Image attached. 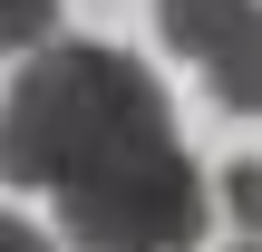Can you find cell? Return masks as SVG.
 <instances>
[{
    "mask_svg": "<svg viewBox=\"0 0 262 252\" xmlns=\"http://www.w3.org/2000/svg\"><path fill=\"white\" fill-rule=\"evenodd\" d=\"M243 252H262V243H243Z\"/></svg>",
    "mask_w": 262,
    "mask_h": 252,
    "instance_id": "8",
    "label": "cell"
},
{
    "mask_svg": "<svg viewBox=\"0 0 262 252\" xmlns=\"http://www.w3.org/2000/svg\"><path fill=\"white\" fill-rule=\"evenodd\" d=\"M49 39H58V0H0V58L49 49Z\"/></svg>",
    "mask_w": 262,
    "mask_h": 252,
    "instance_id": "5",
    "label": "cell"
},
{
    "mask_svg": "<svg viewBox=\"0 0 262 252\" xmlns=\"http://www.w3.org/2000/svg\"><path fill=\"white\" fill-rule=\"evenodd\" d=\"M165 136H175V107H165L156 68H136L126 49H97V39H49L0 97V185L68 194L97 165L146 155Z\"/></svg>",
    "mask_w": 262,
    "mask_h": 252,
    "instance_id": "1",
    "label": "cell"
},
{
    "mask_svg": "<svg viewBox=\"0 0 262 252\" xmlns=\"http://www.w3.org/2000/svg\"><path fill=\"white\" fill-rule=\"evenodd\" d=\"M224 214L262 243V165H224Z\"/></svg>",
    "mask_w": 262,
    "mask_h": 252,
    "instance_id": "6",
    "label": "cell"
},
{
    "mask_svg": "<svg viewBox=\"0 0 262 252\" xmlns=\"http://www.w3.org/2000/svg\"><path fill=\"white\" fill-rule=\"evenodd\" d=\"M253 10H262V0H156V29H165L185 58H214V49L253 19Z\"/></svg>",
    "mask_w": 262,
    "mask_h": 252,
    "instance_id": "4",
    "label": "cell"
},
{
    "mask_svg": "<svg viewBox=\"0 0 262 252\" xmlns=\"http://www.w3.org/2000/svg\"><path fill=\"white\" fill-rule=\"evenodd\" d=\"M204 223H214V185H204V165L175 136L146 146V155H117L88 185L58 194L68 252H194Z\"/></svg>",
    "mask_w": 262,
    "mask_h": 252,
    "instance_id": "2",
    "label": "cell"
},
{
    "mask_svg": "<svg viewBox=\"0 0 262 252\" xmlns=\"http://www.w3.org/2000/svg\"><path fill=\"white\" fill-rule=\"evenodd\" d=\"M0 252H49V233H39V223H19V214H0Z\"/></svg>",
    "mask_w": 262,
    "mask_h": 252,
    "instance_id": "7",
    "label": "cell"
},
{
    "mask_svg": "<svg viewBox=\"0 0 262 252\" xmlns=\"http://www.w3.org/2000/svg\"><path fill=\"white\" fill-rule=\"evenodd\" d=\"M204 87H214V107H233V117H262V10L204 58Z\"/></svg>",
    "mask_w": 262,
    "mask_h": 252,
    "instance_id": "3",
    "label": "cell"
}]
</instances>
